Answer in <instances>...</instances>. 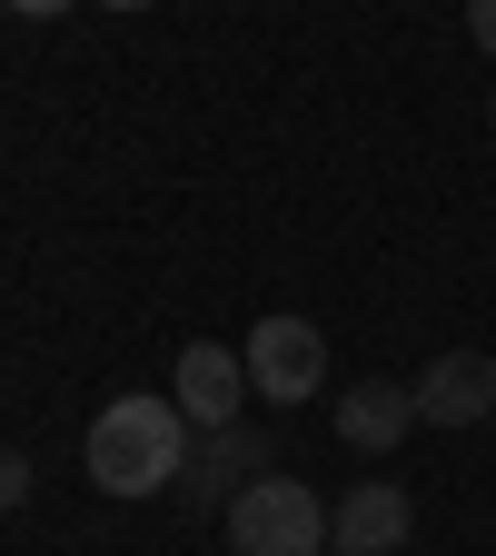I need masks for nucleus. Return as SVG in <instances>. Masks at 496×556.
<instances>
[{
  "label": "nucleus",
  "mask_w": 496,
  "mask_h": 556,
  "mask_svg": "<svg viewBox=\"0 0 496 556\" xmlns=\"http://www.w3.org/2000/svg\"><path fill=\"white\" fill-rule=\"evenodd\" d=\"M417 417H428V428H486V417H496V358H476V348L428 358V378H417Z\"/></svg>",
  "instance_id": "0eeeda50"
},
{
  "label": "nucleus",
  "mask_w": 496,
  "mask_h": 556,
  "mask_svg": "<svg viewBox=\"0 0 496 556\" xmlns=\"http://www.w3.org/2000/svg\"><path fill=\"white\" fill-rule=\"evenodd\" d=\"M486 119H496V90H486Z\"/></svg>",
  "instance_id": "ddd939ff"
},
{
  "label": "nucleus",
  "mask_w": 496,
  "mask_h": 556,
  "mask_svg": "<svg viewBox=\"0 0 496 556\" xmlns=\"http://www.w3.org/2000/svg\"><path fill=\"white\" fill-rule=\"evenodd\" d=\"M328 556H338V546H328Z\"/></svg>",
  "instance_id": "4468645a"
},
{
  "label": "nucleus",
  "mask_w": 496,
  "mask_h": 556,
  "mask_svg": "<svg viewBox=\"0 0 496 556\" xmlns=\"http://www.w3.org/2000/svg\"><path fill=\"white\" fill-rule=\"evenodd\" d=\"M467 40H476V50L496 60V0H467Z\"/></svg>",
  "instance_id": "9d476101"
},
{
  "label": "nucleus",
  "mask_w": 496,
  "mask_h": 556,
  "mask_svg": "<svg viewBox=\"0 0 496 556\" xmlns=\"http://www.w3.org/2000/svg\"><path fill=\"white\" fill-rule=\"evenodd\" d=\"M258 477H268V428H249V417H239V428H208V438L189 447V477L169 486V497L229 517V497H239V486H258Z\"/></svg>",
  "instance_id": "39448f33"
},
{
  "label": "nucleus",
  "mask_w": 496,
  "mask_h": 556,
  "mask_svg": "<svg viewBox=\"0 0 496 556\" xmlns=\"http://www.w3.org/2000/svg\"><path fill=\"white\" fill-rule=\"evenodd\" d=\"M229 556H328V507L298 477H258L229 497Z\"/></svg>",
  "instance_id": "f03ea898"
},
{
  "label": "nucleus",
  "mask_w": 496,
  "mask_h": 556,
  "mask_svg": "<svg viewBox=\"0 0 496 556\" xmlns=\"http://www.w3.org/2000/svg\"><path fill=\"white\" fill-rule=\"evenodd\" d=\"M428 417H417V388H397V378H358L338 397V438L358 447V457H387V447H407Z\"/></svg>",
  "instance_id": "6e6552de"
},
{
  "label": "nucleus",
  "mask_w": 496,
  "mask_h": 556,
  "mask_svg": "<svg viewBox=\"0 0 496 556\" xmlns=\"http://www.w3.org/2000/svg\"><path fill=\"white\" fill-rule=\"evenodd\" d=\"M407 527H417V497H407L397 477H358V486L328 507V546H338V556H397Z\"/></svg>",
  "instance_id": "423d86ee"
},
{
  "label": "nucleus",
  "mask_w": 496,
  "mask_h": 556,
  "mask_svg": "<svg viewBox=\"0 0 496 556\" xmlns=\"http://www.w3.org/2000/svg\"><path fill=\"white\" fill-rule=\"evenodd\" d=\"M80 467L100 497H169L189 477V417L179 397H110L80 438Z\"/></svg>",
  "instance_id": "f257e3e1"
},
{
  "label": "nucleus",
  "mask_w": 496,
  "mask_h": 556,
  "mask_svg": "<svg viewBox=\"0 0 496 556\" xmlns=\"http://www.w3.org/2000/svg\"><path fill=\"white\" fill-rule=\"evenodd\" d=\"M169 397H179V417H189V428L208 438V428H239L258 388H249V358H239V348L189 338V348H179V368H169Z\"/></svg>",
  "instance_id": "20e7f679"
},
{
  "label": "nucleus",
  "mask_w": 496,
  "mask_h": 556,
  "mask_svg": "<svg viewBox=\"0 0 496 556\" xmlns=\"http://www.w3.org/2000/svg\"><path fill=\"white\" fill-rule=\"evenodd\" d=\"M11 11H21V21H50V11H69V0H11Z\"/></svg>",
  "instance_id": "9b49d317"
},
{
  "label": "nucleus",
  "mask_w": 496,
  "mask_h": 556,
  "mask_svg": "<svg viewBox=\"0 0 496 556\" xmlns=\"http://www.w3.org/2000/svg\"><path fill=\"white\" fill-rule=\"evenodd\" d=\"M239 358H249V388H258V397L298 407V397H318V388H328V328L278 308V318H258V328L239 338Z\"/></svg>",
  "instance_id": "7ed1b4c3"
},
{
  "label": "nucleus",
  "mask_w": 496,
  "mask_h": 556,
  "mask_svg": "<svg viewBox=\"0 0 496 556\" xmlns=\"http://www.w3.org/2000/svg\"><path fill=\"white\" fill-rule=\"evenodd\" d=\"M21 497H30V457H21V447H0V517H11Z\"/></svg>",
  "instance_id": "1a4fd4ad"
},
{
  "label": "nucleus",
  "mask_w": 496,
  "mask_h": 556,
  "mask_svg": "<svg viewBox=\"0 0 496 556\" xmlns=\"http://www.w3.org/2000/svg\"><path fill=\"white\" fill-rule=\"evenodd\" d=\"M110 11H150V0H110Z\"/></svg>",
  "instance_id": "f8f14e48"
}]
</instances>
